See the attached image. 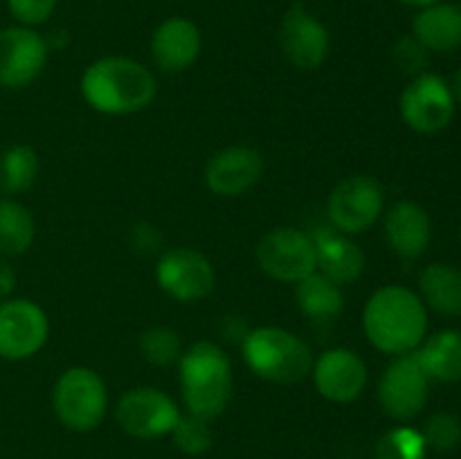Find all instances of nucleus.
Instances as JSON below:
<instances>
[{"label":"nucleus","instance_id":"f257e3e1","mask_svg":"<svg viewBox=\"0 0 461 459\" xmlns=\"http://www.w3.org/2000/svg\"><path fill=\"white\" fill-rule=\"evenodd\" d=\"M369 345L387 356L414 354L428 333V309L410 288L390 284L374 292L363 309Z\"/></svg>","mask_w":461,"mask_h":459},{"label":"nucleus","instance_id":"f03ea898","mask_svg":"<svg viewBox=\"0 0 461 459\" xmlns=\"http://www.w3.org/2000/svg\"><path fill=\"white\" fill-rule=\"evenodd\" d=\"M81 97L104 115H133L153 104L158 84L147 66L129 57H104L81 75Z\"/></svg>","mask_w":461,"mask_h":459},{"label":"nucleus","instance_id":"7ed1b4c3","mask_svg":"<svg viewBox=\"0 0 461 459\" xmlns=\"http://www.w3.org/2000/svg\"><path fill=\"white\" fill-rule=\"evenodd\" d=\"M180 392L187 414L214 421L232 399V363L219 345L210 340L194 342L178 360Z\"/></svg>","mask_w":461,"mask_h":459},{"label":"nucleus","instance_id":"20e7f679","mask_svg":"<svg viewBox=\"0 0 461 459\" xmlns=\"http://www.w3.org/2000/svg\"><path fill=\"white\" fill-rule=\"evenodd\" d=\"M241 354L252 374L270 382L304 381L311 376L313 351L297 333L282 327H257L243 336Z\"/></svg>","mask_w":461,"mask_h":459},{"label":"nucleus","instance_id":"39448f33","mask_svg":"<svg viewBox=\"0 0 461 459\" xmlns=\"http://www.w3.org/2000/svg\"><path fill=\"white\" fill-rule=\"evenodd\" d=\"M52 408L68 430H95L104 421L108 410L106 382L90 367L66 369L54 382Z\"/></svg>","mask_w":461,"mask_h":459},{"label":"nucleus","instance_id":"423d86ee","mask_svg":"<svg viewBox=\"0 0 461 459\" xmlns=\"http://www.w3.org/2000/svg\"><path fill=\"white\" fill-rule=\"evenodd\" d=\"M385 210V189L374 176L356 174L333 187L327 201V216L342 234H363L374 228Z\"/></svg>","mask_w":461,"mask_h":459},{"label":"nucleus","instance_id":"0eeeda50","mask_svg":"<svg viewBox=\"0 0 461 459\" xmlns=\"http://www.w3.org/2000/svg\"><path fill=\"white\" fill-rule=\"evenodd\" d=\"M257 264L275 282L300 284L318 270L313 237L297 228H275L257 243Z\"/></svg>","mask_w":461,"mask_h":459},{"label":"nucleus","instance_id":"6e6552de","mask_svg":"<svg viewBox=\"0 0 461 459\" xmlns=\"http://www.w3.org/2000/svg\"><path fill=\"white\" fill-rule=\"evenodd\" d=\"M453 88L444 76L435 72H421L401 93V117L412 130L432 135L444 130L455 117Z\"/></svg>","mask_w":461,"mask_h":459},{"label":"nucleus","instance_id":"1a4fd4ad","mask_svg":"<svg viewBox=\"0 0 461 459\" xmlns=\"http://www.w3.org/2000/svg\"><path fill=\"white\" fill-rule=\"evenodd\" d=\"M180 414L178 403L158 387H133L117 400L115 408L120 428L135 439H160L171 435Z\"/></svg>","mask_w":461,"mask_h":459},{"label":"nucleus","instance_id":"9d476101","mask_svg":"<svg viewBox=\"0 0 461 459\" xmlns=\"http://www.w3.org/2000/svg\"><path fill=\"white\" fill-rule=\"evenodd\" d=\"M430 378L419 364L417 356H394L378 381V403L394 421H410L426 408Z\"/></svg>","mask_w":461,"mask_h":459},{"label":"nucleus","instance_id":"9b49d317","mask_svg":"<svg viewBox=\"0 0 461 459\" xmlns=\"http://www.w3.org/2000/svg\"><path fill=\"white\" fill-rule=\"evenodd\" d=\"M50 338L48 313L25 297L0 302V358L27 360L39 354Z\"/></svg>","mask_w":461,"mask_h":459},{"label":"nucleus","instance_id":"f8f14e48","mask_svg":"<svg viewBox=\"0 0 461 459\" xmlns=\"http://www.w3.org/2000/svg\"><path fill=\"white\" fill-rule=\"evenodd\" d=\"M156 282L180 304L201 302L214 291L216 273L212 261L194 248H174L156 266Z\"/></svg>","mask_w":461,"mask_h":459},{"label":"nucleus","instance_id":"ddd939ff","mask_svg":"<svg viewBox=\"0 0 461 459\" xmlns=\"http://www.w3.org/2000/svg\"><path fill=\"white\" fill-rule=\"evenodd\" d=\"M48 40L27 25H14L0 32V86L27 88L34 84L48 63Z\"/></svg>","mask_w":461,"mask_h":459},{"label":"nucleus","instance_id":"4468645a","mask_svg":"<svg viewBox=\"0 0 461 459\" xmlns=\"http://www.w3.org/2000/svg\"><path fill=\"white\" fill-rule=\"evenodd\" d=\"M311 378L322 399L331 403H354L369 381V372L360 354L347 346H333L313 360Z\"/></svg>","mask_w":461,"mask_h":459},{"label":"nucleus","instance_id":"2eb2a0df","mask_svg":"<svg viewBox=\"0 0 461 459\" xmlns=\"http://www.w3.org/2000/svg\"><path fill=\"white\" fill-rule=\"evenodd\" d=\"M279 45L288 61L300 70H318L329 57L331 36L304 4H293L282 18Z\"/></svg>","mask_w":461,"mask_h":459},{"label":"nucleus","instance_id":"dca6fc26","mask_svg":"<svg viewBox=\"0 0 461 459\" xmlns=\"http://www.w3.org/2000/svg\"><path fill=\"white\" fill-rule=\"evenodd\" d=\"M266 162L261 151L248 144H234L216 151L205 165V184L214 196L237 198L261 180Z\"/></svg>","mask_w":461,"mask_h":459},{"label":"nucleus","instance_id":"f3484780","mask_svg":"<svg viewBox=\"0 0 461 459\" xmlns=\"http://www.w3.org/2000/svg\"><path fill=\"white\" fill-rule=\"evenodd\" d=\"M203 50L201 30L185 16H171L151 36V58L162 72H183L196 63Z\"/></svg>","mask_w":461,"mask_h":459},{"label":"nucleus","instance_id":"a211bd4d","mask_svg":"<svg viewBox=\"0 0 461 459\" xmlns=\"http://www.w3.org/2000/svg\"><path fill=\"white\" fill-rule=\"evenodd\" d=\"M385 238L401 259H419L430 246V216L414 201L394 202L385 214Z\"/></svg>","mask_w":461,"mask_h":459},{"label":"nucleus","instance_id":"6ab92c4d","mask_svg":"<svg viewBox=\"0 0 461 459\" xmlns=\"http://www.w3.org/2000/svg\"><path fill=\"white\" fill-rule=\"evenodd\" d=\"M311 237L318 255V273H322L324 277L333 279L338 286H347L365 273V252L360 250L358 243L351 241L349 234L338 232L329 225Z\"/></svg>","mask_w":461,"mask_h":459},{"label":"nucleus","instance_id":"aec40b11","mask_svg":"<svg viewBox=\"0 0 461 459\" xmlns=\"http://www.w3.org/2000/svg\"><path fill=\"white\" fill-rule=\"evenodd\" d=\"M412 36L428 52L461 48V7L448 3L428 4L414 16Z\"/></svg>","mask_w":461,"mask_h":459},{"label":"nucleus","instance_id":"412c9836","mask_svg":"<svg viewBox=\"0 0 461 459\" xmlns=\"http://www.w3.org/2000/svg\"><path fill=\"white\" fill-rule=\"evenodd\" d=\"M430 381L461 382V331L444 328L426 338L414 351Z\"/></svg>","mask_w":461,"mask_h":459},{"label":"nucleus","instance_id":"4be33fe9","mask_svg":"<svg viewBox=\"0 0 461 459\" xmlns=\"http://www.w3.org/2000/svg\"><path fill=\"white\" fill-rule=\"evenodd\" d=\"M419 291L426 309L446 318L461 315V270L450 264H430L419 274Z\"/></svg>","mask_w":461,"mask_h":459},{"label":"nucleus","instance_id":"5701e85b","mask_svg":"<svg viewBox=\"0 0 461 459\" xmlns=\"http://www.w3.org/2000/svg\"><path fill=\"white\" fill-rule=\"evenodd\" d=\"M297 309L313 322H329L345 309V292L333 279L315 270L300 284H295Z\"/></svg>","mask_w":461,"mask_h":459},{"label":"nucleus","instance_id":"b1692460","mask_svg":"<svg viewBox=\"0 0 461 459\" xmlns=\"http://www.w3.org/2000/svg\"><path fill=\"white\" fill-rule=\"evenodd\" d=\"M34 216L23 202L0 198V255H23L34 243Z\"/></svg>","mask_w":461,"mask_h":459},{"label":"nucleus","instance_id":"393cba45","mask_svg":"<svg viewBox=\"0 0 461 459\" xmlns=\"http://www.w3.org/2000/svg\"><path fill=\"white\" fill-rule=\"evenodd\" d=\"M39 176V156L27 144H14L0 153V192L16 196L27 192Z\"/></svg>","mask_w":461,"mask_h":459},{"label":"nucleus","instance_id":"a878e982","mask_svg":"<svg viewBox=\"0 0 461 459\" xmlns=\"http://www.w3.org/2000/svg\"><path fill=\"white\" fill-rule=\"evenodd\" d=\"M140 354L153 367H171L178 364L183 356L180 336L169 327H151L140 336Z\"/></svg>","mask_w":461,"mask_h":459},{"label":"nucleus","instance_id":"bb28decb","mask_svg":"<svg viewBox=\"0 0 461 459\" xmlns=\"http://www.w3.org/2000/svg\"><path fill=\"white\" fill-rule=\"evenodd\" d=\"M428 446L421 430L399 426L387 430L374 448V459H426Z\"/></svg>","mask_w":461,"mask_h":459},{"label":"nucleus","instance_id":"cd10ccee","mask_svg":"<svg viewBox=\"0 0 461 459\" xmlns=\"http://www.w3.org/2000/svg\"><path fill=\"white\" fill-rule=\"evenodd\" d=\"M212 421L205 418H198L194 414H180L178 423L171 430V439L178 446V450H183L185 454H192V457H201L214 444V432L210 428Z\"/></svg>","mask_w":461,"mask_h":459},{"label":"nucleus","instance_id":"c85d7f7f","mask_svg":"<svg viewBox=\"0 0 461 459\" xmlns=\"http://www.w3.org/2000/svg\"><path fill=\"white\" fill-rule=\"evenodd\" d=\"M421 436L428 450L450 453L461 444V421L450 412H435L426 418L421 428Z\"/></svg>","mask_w":461,"mask_h":459},{"label":"nucleus","instance_id":"c756f323","mask_svg":"<svg viewBox=\"0 0 461 459\" xmlns=\"http://www.w3.org/2000/svg\"><path fill=\"white\" fill-rule=\"evenodd\" d=\"M392 58L401 72H408L414 76L426 72L428 68V50L414 36H403L392 50Z\"/></svg>","mask_w":461,"mask_h":459},{"label":"nucleus","instance_id":"7c9ffc66","mask_svg":"<svg viewBox=\"0 0 461 459\" xmlns=\"http://www.w3.org/2000/svg\"><path fill=\"white\" fill-rule=\"evenodd\" d=\"M57 3L59 0H7V7L21 25L34 27L52 16Z\"/></svg>","mask_w":461,"mask_h":459},{"label":"nucleus","instance_id":"2f4dec72","mask_svg":"<svg viewBox=\"0 0 461 459\" xmlns=\"http://www.w3.org/2000/svg\"><path fill=\"white\" fill-rule=\"evenodd\" d=\"M16 288V273H14L12 266L0 256V302L7 300L12 295V291Z\"/></svg>","mask_w":461,"mask_h":459},{"label":"nucleus","instance_id":"473e14b6","mask_svg":"<svg viewBox=\"0 0 461 459\" xmlns=\"http://www.w3.org/2000/svg\"><path fill=\"white\" fill-rule=\"evenodd\" d=\"M399 3L408 4V7H419V9H423V7H428V4L441 3V0H399Z\"/></svg>","mask_w":461,"mask_h":459},{"label":"nucleus","instance_id":"72a5a7b5","mask_svg":"<svg viewBox=\"0 0 461 459\" xmlns=\"http://www.w3.org/2000/svg\"><path fill=\"white\" fill-rule=\"evenodd\" d=\"M450 88H453L455 99H457V102L461 104V68L457 70V75H455V81H453V86H450Z\"/></svg>","mask_w":461,"mask_h":459}]
</instances>
